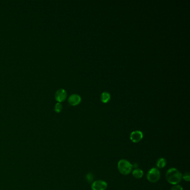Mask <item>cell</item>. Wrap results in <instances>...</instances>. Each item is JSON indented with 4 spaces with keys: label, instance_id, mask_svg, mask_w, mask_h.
<instances>
[{
    "label": "cell",
    "instance_id": "6da1fadb",
    "mask_svg": "<svg viewBox=\"0 0 190 190\" xmlns=\"http://www.w3.org/2000/svg\"><path fill=\"white\" fill-rule=\"evenodd\" d=\"M166 180L170 184L173 185H177L180 183L182 179V174L176 168H171L167 171Z\"/></svg>",
    "mask_w": 190,
    "mask_h": 190
},
{
    "label": "cell",
    "instance_id": "7a4b0ae2",
    "mask_svg": "<svg viewBox=\"0 0 190 190\" xmlns=\"http://www.w3.org/2000/svg\"><path fill=\"white\" fill-rule=\"evenodd\" d=\"M132 165L127 160H121L118 163V169L123 175H127L132 172Z\"/></svg>",
    "mask_w": 190,
    "mask_h": 190
},
{
    "label": "cell",
    "instance_id": "3957f363",
    "mask_svg": "<svg viewBox=\"0 0 190 190\" xmlns=\"http://www.w3.org/2000/svg\"><path fill=\"white\" fill-rule=\"evenodd\" d=\"M160 172L156 168H152L149 170L147 175V180L151 182H156L160 179Z\"/></svg>",
    "mask_w": 190,
    "mask_h": 190
},
{
    "label": "cell",
    "instance_id": "277c9868",
    "mask_svg": "<svg viewBox=\"0 0 190 190\" xmlns=\"http://www.w3.org/2000/svg\"><path fill=\"white\" fill-rule=\"evenodd\" d=\"M107 183L103 180H98L93 182L92 185L93 190H105L107 188Z\"/></svg>",
    "mask_w": 190,
    "mask_h": 190
},
{
    "label": "cell",
    "instance_id": "5b68a950",
    "mask_svg": "<svg viewBox=\"0 0 190 190\" xmlns=\"http://www.w3.org/2000/svg\"><path fill=\"white\" fill-rule=\"evenodd\" d=\"M143 137V133L140 131H136L131 133L130 139L133 143H138L142 139Z\"/></svg>",
    "mask_w": 190,
    "mask_h": 190
},
{
    "label": "cell",
    "instance_id": "8992f818",
    "mask_svg": "<svg viewBox=\"0 0 190 190\" xmlns=\"http://www.w3.org/2000/svg\"><path fill=\"white\" fill-rule=\"evenodd\" d=\"M66 96L67 94L66 91L63 89H60L55 93V98L59 103H60L64 101L65 99L66 98Z\"/></svg>",
    "mask_w": 190,
    "mask_h": 190
},
{
    "label": "cell",
    "instance_id": "52a82bcc",
    "mask_svg": "<svg viewBox=\"0 0 190 190\" xmlns=\"http://www.w3.org/2000/svg\"><path fill=\"white\" fill-rule=\"evenodd\" d=\"M81 97L78 94H72L68 99V102L71 105H76L81 102Z\"/></svg>",
    "mask_w": 190,
    "mask_h": 190
},
{
    "label": "cell",
    "instance_id": "ba28073f",
    "mask_svg": "<svg viewBox=\"0 0 190 190\" xmlns=\"http://www.w3.org/2000/svg\"><path fill=\"white\" fill-rule=\"evenodd\" d=\"M132 175L134 178L139 179L142 178L143 176V171L141 169L137 168L133 171Z\"/></svg>",
    "mask_w": 190,
    "mask_h": 190
},
{
    "label": "cell",
    "instance_id": "9c48e42d",
    "mask_svg": "<svg viewBox=\"0 0 190 190\" xmlns=\"http://www.w3.org/2000/svg\"><path fill=\"white\" fill-rule=\"evenodd\" d=\"M167 161L164 158H161L157 162V166L159 168H162L166 166Z\"/></svg>",
    "mask_w": 190,
    "mask_h": 190
},
{
    "label": "cell",
    "instance_id": "30bf717a",
    "mask_svg": "<svg viewBox=\"0 0 190 190\" xmlns=\"http://www.w3.org/2000/svg\"><path fill=\"white\" fill-rule=\"evenodd\" d=\"M110 99V95L108 92H103L101 95V100L103 103H107Z\"/></svg>",
    "mask_w": 190,
    "mask_h": 190
},
{
    "label": "cell",
    "instance_id": "8fae6325",
    "mask_svg": "<svg viewBox=\"0 0 190 190\" xmlns=\"http://www.w3.org/2000/svg\"><path fill=\"white\" fill-rule=\"evenodd\" d=\"M63 109V106L61 105L60 103H58L56 104V105L55 106V112L57 113H59L61 111V110Z\"/></svg>",
    "mask_w": 190,
    "mask_h": 190
},
{
    "label": "cell",
    "instance_id": "7c38bea8",
    "mask_svg": "<svg viewBox=\"0 0 190 190\" xmlns=\"http://www.w3.org/2000/svg\"><path fill=\"white\" fill-rule=\"evenodd\" d=\"M86 179L87 180V181L89 182V183H91L92 182V181L94 180V177H93V175H92V173H89L86 176Z\"/></svg>",
    "mask_w": 190,
    "mask_h": 190
},
{
    "label": "cell",
    "instance_id": "4fadbf2b",
    "mask_svg": "<svg viewBox=\"0 0 190 190\" xmlns=\"http://www.w3.org/2000/svg\"><path fill=\"white\" fill-rule=\"evenodd\" d=\"M183 178L185 181H186L187 182L190 181V173L188 172H187L184 174V175L183 176Z\"/></svg>",
    "mask_w": 190,
    "mask_h": 190
},
{
    "label": "cell",
    "instance_id": "5bb4252c",
    "mask_svg": "<svg viewBox=\"0 0 190 190\" xmlns=\"http://www.w3.org/2000/svg\"><path fill=\"white\" fill-rule=\"evenodd\" d=\"M171 190H183L182 187L180 185H174L172 188Z\"/></svg>",
    "mask_w": 190,
    "mask_h": 190
},
{
    "label": "cell",
    "instance_id": "9a60e30c",
    "mask_svg": "<svg viewBox=\"0 0 190 190\" xmlns=\"http://www.w3.org/2000/svg\"><path fill=\"white\" fill-rule=\"evenodd\" d=\"M138 166H139V165L137 163H134L132 165L133 168H134L136 169H137L138 167Z\"/></svg>",
    "mask_w": 190,
    "mask_h": 190
}]
</instances>
